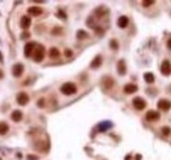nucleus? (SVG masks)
<instances>
[{"mask_svg": "<svg viewBox=\"0 0 171 160\" xmlns=\"http://www.w3.org/2000/svg\"><path fill=\"white\" fill-rule=\"evenodd\" d=\"M62 32V29L59 28V26H57V29H54V30H53V34H55V33H61Z\"/></svg>", "mask_w": 171, "mask_h": 160, "instance_id": "nucleus-31", "label": "nucleus"}, {"mask_svg": "<svg viewBox=\"0 0 171 160\" xmlns=\"http://www.w3.org/2000/svg\"><path fill=\"white\" fill-rule=\"evenodd\" d=\"M128 24H129V19L126 17V16H121V17H118L117 20V26L118 28H121V29H124V28H126Z\"/></svg>", "mask_w": 171, "mask_h": 160, "instance_id": "nucleus-13", "label": "nucleus"}, {"mask_svg": "<svg viewBox=\"0 0 171 160\" xmlns=\"http://www.w3.org/2000/svg\"><path fill=\"white\" fill-rule=\"evenodd\" d=\"M38 158H37V156H33V155H29L28 156V160H37Z\"/></svg>", "mask_w": 171, "mask_h": 160, "instance_id": "nucleus-32", "label": "nucleus"}, {"mask_svg": "<svg viewBox=\"0 0 171 160\" xmlns=\"http://www.w3.org/2000/svg\"><path fill=\"white\" fill-rule=\"evenodd\" d=\"M166 45H167V49H169V50H171V38H169V39H167Z\"/></svg>", "mask_w": 171, "mask_h": 160, "instance_id": "nucleus-30", "label": "nucleus"}, {"mask_svg": "<svg viewBox=\"0 0 171 160\" xmlns=\"http://www.w3.org/2000/svg\"><path fill=\"white\" fill-rule=\"evenodd\" d=\"M11 118H12V121H15V122H20V121L22 119V112H21V110H15V112H12Z\"/></svg>", "mask_w": 171, "mask_h": 160, "instance_id": "nucleus-16", "label": "nucleus"}, {"mask_svg": "<svg viewBox=\"0 0 171 160\" xmlns=\"http://www.w3.org/2000/svg\"><path fill=\"white\" fill-rule=\"evenodd\" d=\"M132 102H133V106L137 110H142V109H145V106H146V101L142 97H134Z\"/></svg>", "mask_w": 171, "mask_h": 160, "instance_id": "nucleus-5", "label": "nucleus"}, {"mask_svg": "<svg viewBox=\"0 0 171 160\" xmlns=\"http://www.w3.org/2000/svg\"><path fill=\"white\" fill-rule=\"evenodd\" d=\"M3 78H4V74H3V71L0 70V79H3Z\"/></svg>", "mask_w": 171, "mask_h": 160, "instance_id": "nucleus-33", "label": "nucleus"}, {"mask_svg": "<svg viewBox=\"0 0 171 160\" xmlns=\"http://www.w3.org/2000/svg\"><path fill=\"white\" fill-rule=\"evenodd\" d=\"M30 24H32V20L29 16H22L21 20H20V26H21L24 30H26V29L30 26Z\"/></svg>", "mask_w": 171, "mask_h": 160, "instance_id": "nucleus-10", "label": "nucleus"}, {"mask_svg": "<svg viewBox=\"0 0 171 160\" xmlns=\"http://www.w3.org/2000/svg\"><path fill=\"white\" fill-rule=\"evenodd\" d=\"M117 72H118V75H121V76L126 74V64H125V62L123 59H120V61L117 62Z\"/></svg>", "mask_w": 171, "mask_h": 160, "instance_id": "nucleus-11", "label": "nucleus"}, {"mask_svg": "<svg viewBox=\"0 0 171 160\" xmlns=\"http://www.w3.org/2000/svg\"><path fill=\"white\" fill-rule=\"evenodd\" d=\"M137 89H138V87L136 84H126L124 87V92L126 93V95H130V93L137 92Z\"/></svg>", "mask_w": 171, "mask_h": 160, "instance_id": "nucleus-15", "label": "nucleus"}, {"mask_svg": "<svg viewBox=\"0 0 171 160\" xmlns=\"http://www.w3.org/2000/svg\"><path fill=\"white\" fill-rule=\"evenodd\" d=\"M142 5L145 7V8H149V7L154 5V1L153 0H146V1H142Z\"/></svg>", "mask_w": 171, "mask_h": 160, "instance_id": "nucleus-23", "label": "nucleus"}, {"mask_svg": "<svg viewBox=\"0 0 171 160\" xmlns=\"http://www.w3.org/2000/svg\"><path fill=\"white\" fill-rule=\"evenodd\" d=\"M161 72H162V75H164V76H170L171 75V63H170V61L164 59V61L162 62V64H161Z\"/></svg>", "mask_w": 171, "mask_h": 160, "instance_id": "nucleus-3", "label": "nucleus"}, {"mask_svg": "<svg viewBox=\"0 0 171 160\" xmlns=\"http://www.w3.org/2000/svg\"><path fill=\"white\" fill-rule=\"evenodd\" d=\"M29 37H30V34H29L28 32H24V33L21 34V38H22V39H26V38H29Z\"/></svg>", "mask_w": 171, "mask_h": 160, "instance_id": "nucleus-27", "label": "nucleus"}, {"mask_svg": "<svg viewBox=\"0 0 171 160\" xmlns=\"http://www.w3.org/2000/svg\"><path fill=\"white\" fill-rule=\"evenodd\" d=\"M58 16H59L61 19H66V15H65V13L62 12V11H58Z\"/></svg>", "mask_w": 171, "mask_h": 160, "instance_id": "nucleus-29", "label": "nucleus"}, {"mask_svg": "<svg viewBox=\"0 0 171 160\" xmlns=\"http://www.w3.org/2000/svg\"><path fill=\"white\" fill-rule=\"evenodd\" d=\"M109 45H111V47L113 49V50H117L118 49V43H117L116 39H112V41L109 42Z\"/></svg>", "mask_w": 171, "mask_h": 160, "instance_id": "nucleus-24", "label": "nucleus"}, {"mask_svg": "<svg viewBox=\"0 0 171 160\" xmlns=\"http://www.w3.org/2000/svg\"><path fill=\"white\" fill-rule=\"evenodd\" d=\"M59 55H61V53H59V50L57 47H51L49 50V56H50L51 59H57V58H59Z\"/></svg>", "mask_w": 171, "mask_h": 160, "instance_id": "nucleus-17", "label": "nucleus"}, {"mask_svg": "<svg viewBox=\"0 0 171 160\" xmlns=\"http://www.w3.org/2000/svg\"><path fill=\"white\" fill-rule=\"evenodd\" d=\"M101 63H103V58H101V55H96L94 58V61L91 62V68H99L101 66Z\"/></svg>", "mask_w": 171, "mask_h": 160, "instance_id": "nucleus-14", "label": "nucleus"}, {"mask_svg": "<svg viewBox=\"0 0 171 160\" xmlns=\"http://www.w3.org/2000/svg\"><path fill=\"white\" fill-rule=\"evenodd\" d=\"M143 79H145V81L146 83L151 84V83H154V80H155V76H154V74H151V72H145Z\"/></svg>", "mask_w": 171, "mask_h": 160, "instance_id": "nucleus-19", "label": "nucleus"}, {"mask_svg": "<svg viewBox=\"0 0 171 160\" xmlns=\"http://www.w3.org/2000/svg\"><path fill=\"white\" fill-rule=\"evenodd\" d=\"M90 36H88V33L87 32H84V30H78L77 32V38L78 39H87Z\"/></svg>", "mask_w": 171, "mask_h": 160, "instance_id": "nucleus-21", "label": "nucleus"}, {"mask_svg": "<svg viewBox=\"0 0 171 160\" xmlns=\"http://www.w3.org/2000/svg\"><path fill=\"white\" fill-rule=\"evenodd\" d=\"M22 72H24V66H22L21 63H17V64H15L12 67V75L15 76V78H20V76L22 75Z\"/></svg>", "mask_w": 171, "mask_h": 160, "instance_id": "nucleus-9", "label": "nucleus"}, {"mask_svg": "<svg viewBox=\"0 0 171 160\" xmlns=\"http://www.w3.org/2000/svg\"><path fill=\"white\" fill-rule=\"evenodd\" d=\"M37 105L39 106V108H44V106H45V100L44 99H39L38 102H37Z\"/></svg>", "mask_w": 171, "mask_h": 160, "instance_id": "nucleus-26", "label": "nucleus"}, {"mask_svg": "<svg viewBox=\"0 0 171 160\" xmlns=\"http://www.w3.org/2000/svg\"><path fill=\"white\" fill-rule=\"evenodd\" d=\"M16 100H17V104L19 105H26L29 102V96H28V93H25V92H20L19 95H17V97H16Z\"/></svg>", "mask_w": 171, "mask_h": 160, "instance_id": "nucleus-8", "label": "nucleus"}, {"mask_svg": "<svg viewBox=\"0 0 171 160\" xmlns=\"http://www.w3.org/2000/svg\"><path fill=\"white\" fill-rule=\"evenodd\" d=\"M8 130H9V126L7 125L5 122H0V135H4L8 133Z\"/></svg>", "mask_w": 171, "mask_h": 160, "instance_id": "nucleus-20", "label": "nucleus"}, {"mask_svg": "<svg viewBox=\"0 0 171 160\" xmlns=\"http://www.w3.org/2000/svg\"><path fill=\"white\" fill-rule=\"evenodd\" d=\"M111 123L109 122H107V123H101V125L100 126H99V129H100V130H105V129H108V127H111Z\"/></svg>", "mask_w": 171, "mask_h": 160, "instance_id": "nucleus-25", "label": "nucleus"}, {"mask_svg": "<svg viewBox=\"0 0 171 160\" xmlns=\"http://www.w3.org/2000/svg\"><path fill=\"white\" fill-rule=\"evenodd\" d=\"M114 84V81H113V79L112 78H104V80H103V87L105 89H109V88H112V85Z\"/></svg>", "mask_w": 171, "mask_h": 160, "instance_id": "nucleus-18", "label": "nucleus"}, {"mask_svg": "<svg viewBox=\"0 0 171 160\" xmlns=\"http://www.w3.org/2000/svg\"><path fill=\"white\" fill-rule=\"evenodd\" d=\"M37 47V43L36 42H28L24 47V54L25 56H30L33 53H34V49Z\"/></svg>", "mask_w": 171, "mask_h": 160, "instance_id": "nucleus-7", "label": "nucleus"}, {"mask_svg": "<svg viewBox=\"0 0 171 160\" xmlns=\"http://www.w3.org/2000/svg\"><path fill=\"white\" fill-rule=\"evenodd\" d=\"M65 55H66V56H71V55H72V51H71V50H67V49H66Z\"/></svg>", "mask_w": 171, "mask_h": 160, "instance_id": "nucleus-28", "label": "nucleus"}, {"mask_svg": "<svg viewBox=\"0 0 171 160\" xmlns=\"http://www.w3.org/2000/svg\"><path fill=\"white\" fill-rule=\"evenodd\" d=\"M0 63H3V55H1V53H0Z\"/></svg>", "mask_w": 171, "mask_h": 160, "instance_id": "nucleus-34", "label": "nucleus"}, {"mask_svg": "<svg viewBox=\"0 0 171 160\" xmlns=\"http://www.w3.org/2000/svg\"><path fill=\"white\" fill-rule=\"evenodd\" d=\"M145 118H146L149 122H155V121H158V119L161 118V114H159V112L149 110L146 113V116H145Z\"/></svg>", "mask_w": 171, "mask_h": 160, "instance_id": "nucleus-6", "label": "nucleus"}, {"mask_svg": "<svg viewBox=\"0 0 171 160\" xmlns=\"http://www.w3.org/2000/svg\"><path fill=\"white\" fill-rule=\"evenodd\" d=\"M158 109L162 112H169L171 109V102L166 99H161L159 101H158Z\"/></svg>", "mask_w": 171, "mask_h": 160, "instance_id": "nucleus-4", "label": "nucleus"}, {"mask_svg": "<svg viewBox=\"0 0 171 160\" xmlns=\"http://www.w3.org/2000/svg\"><path fill=\"white\" fill-rule=\"evenodd\" d=\"M77 85L74 84V83H65L61 87V92L63 93V95H66V96H71V95H75L77 93Z\"/></svg>", "mask_w": 171, "mask_h": 160, "instance_id": "nucleus-1", "label": "nucleus"}, {"mask_svg": "<svg viewBox=\"0 0 171 160\" xmlns=\"http://www.w3.org/2000/svg\"><path fill=\"white\" fill-rule=\"evenodd\" d=\"M45 56V47L42 45H37V47L34 49V54H33V58H34V61L39 63L42 62V59H44Z\"/></svg>", "mask_w": 171, "mask_h": 160, "instance_id": "nucleus-2", "label": "nucleus"}, {"mask_svg": "<svg viewBox=\"0 0 171 160\" xmlns=\"http://www.w3.org/2000/svg\"><path fill=\"white\" fill-rule=\"evenodd\" d=\"M162 134L163 135H170L171 134V129L169 127V126H163V127H162Z\"/></svg>", "mask_w": 171, "mask_h": 160, "instance_id": "nucleus-22", "label": "nucleus"}, {"mask_svg": "<svg viewBox=\"0 0 171 160\" xmlns=\"http://www.w3.org/2000/svg\"><path fill=\"white\" fill-rule=\"evenodd\" d=\"M28 13L30 16L37 17V16H41L42 15V9L39 8V7H29V8H28Z\"/></svg>", "mask_w": 171, "mask_h": 160, "instance_id": "nucleus-12", "label": "nucleus"}]
</instances>
